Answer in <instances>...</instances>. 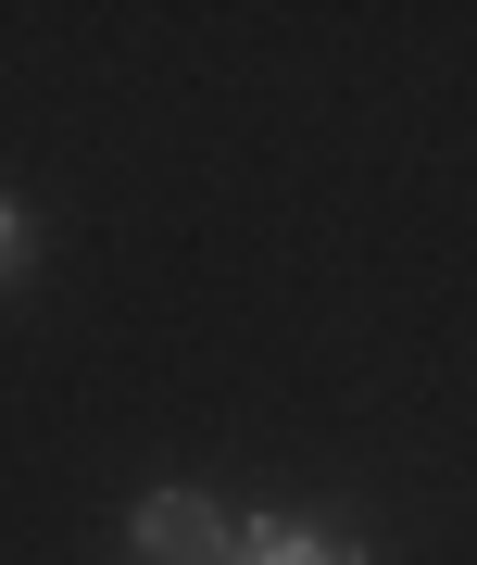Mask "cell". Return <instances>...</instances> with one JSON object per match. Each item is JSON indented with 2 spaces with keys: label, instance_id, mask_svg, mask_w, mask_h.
Instances as JSON below:
<instances>
[{
  "label": "cell",
  "instance_id": "obj_3",
  "mask_svg": "<svg viewBox=\"0 0 477 565\" xmlns=\"http://www.w3.org/2000/svg\"><path fill=\"white\" fill-rule=\"evenodd\" d=\"M25 264H39V214H25V202H0V289H13Z\"/></svg>",
  "mask_w": 477,
  "mask_h": 565
},
{
  "label": "cell",
  "instance_id": "obj_2",
  "mask_svg": "<svg viewBox=\"0 0 477 565\" xmlns=\"http://www.w3.org/2000/svg\"><path fill=\"white\" fill-rule=\"evenodd\" d=\"M226 565H364V541L352 527H315V515H239Z\"/></svg>",
  "mask_w": 477,
  "mask_h": 565
},
{
  "label": "cell",
  "instance_id": "obj_1",
  "mask_svg": "<svg viewBox=\"0 0 477 565\" xmlns=\"http://www.w3.org/2000/svg\"><path fill=\"white\" fill-rule=\"evenodd\" d=\"M126 553H139V565H226L239 553V515L214 503V490H151V503L126 515Z\"/></svg>",
  "mask_w": 477,
  "mask_h": 565
}]
</instances>
